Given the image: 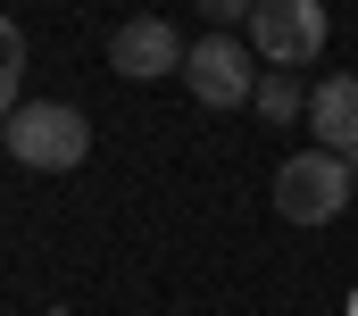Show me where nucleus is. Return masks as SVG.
<instances>
[{"label": "nucleus", "mask_w": 358, "mask_h": 316, "mask_svg": "<svg viewBox=\"0 0 358 316\" xmlns=\"http://www.w3.org/2000/svg\"><path fill=\"white\" fill-rule=\"evenodd\" d=\"M0 142H8L17 166H34V175H67V166L92 158V117L67 108V100H17L0 117Z\"/></svg>", "instance_id": "f257e3e1"}, {"label": "nucleus", "mask_w": 358, "mask_h": 316, "mask_svg": "<svg viewBox=\"0 0 358 316\" xmlns=\"http://www.w3.org/2000/svg\"><path fill=\"white\" fill-rule=\"evenodd\" d=\"M350 200H358V175L334 150H300V158L275 166V217L283 225H334Z\"/></svg>", "instance_id": "f03ea898"}, {"label": "nucleus", "mask_w": 358, "mask_h": 316, "mask_svg": "<svg viewBox=\"0 0 358 316\" xmlns=\"http://www.w3.org/2000/svg\"><path fill=\"white\" fill-rule=\"evenodd\" d=\"M325 0H250V50H267V67H308L325 50Z\"/></svg>", "instance_id": "7ed1b4c3"}, {"label": "nucleus", "mask_w": 358, "mask_h": 316, "mask_svg": "<svg viewBox=\"0 0 358 316\" xmlns=\"http://www.w3.org/2000/svg\"><path fill=\"white\" fill-rule=\"evenodd\" d=\"M250 59H259L250 42H234V34H200V42L183 50L192 100H200V108H250V92H259V67H250Z\"/></svg>", "instance_id": "20e7f679"}, {"label": "nucleus", "mask_w": 358, "mask_h": 316, "mask_svg": "<svg viewBox=\"0 0 358 316\" xmlns=\"http://www.w3.org/2000/svg\"><path fill=\"white\" fill-rule=\"evenodd\" d=\"M183 42L167 17H134V25H117V42H108V67L125 83H150V76H183Z\"/></svg>", "instance_id": "39448f33"}, {"label": "nucleus", "mask_w": 358, "mask_h": 316, "mask_svg": "<svg viewBox=\"0 0 358 316\" xmlns=\"http://www.w3.org/2000/svg\"><path fill=\"white\" fill-rule=\"evenodd\" d=\"M308 134H317V150L358 158V76H325L308 92Z\"/></svg>", "instance_id": "423d86ee"}, {"label": "nucleus", "mask_w": 358, "mask_h": 316, "mask_svg": "<svg viewBox=\"0 0 358 316\" xmlns=\"http://www.w3.org/2000/svg\"><path fill=\"white\" fill-rule=\"evenodd\" d=\"M250 108H259L267 125H283V117H300V108H308V92H300V83H292L283 67H275V76H259V92H250Z\"/></svg>", "instance_id": "0eeeda50"}, {"label": "nucleus", "mask_w": 358, "mask_h": 316, "mask_svg": "<svg viewBox=\"0 0 358 316\" xmlns=\"http://www.w3.org/2000/svg\"><path fill=\"white\" fill-rule=\"evenodd\" d=\"M17 92H25V34L17 17H0V117L17 108Z\"/></svg>", "instance_id": "6e6552de"}, {"label": "nucleus", "mask_w": 358, "mask_h": 316, "mask_svg": "<svg viewBox=\"0 0 358 316\" xmlns=\"http://www.w3.org/2000/svg\"><path fill=\"white\" fill-rule=\"evenodd\" d=\"M200 8H208L217 25H234V17H250V0H200Z\"/></svg>", "instance_id": "1a4fd4ad"}, {"label": "nucleus", "mask_w": 358, "mask_h": 316, "mask_svg": "<svg viewBox=\"0 0 358 316\" xmlns=\"http://www.w3.org/2000/svg\"><path fill=\"white\" fill-rule=\"evenodd\" d=\"M350 175H358V158H350Z\"/></svg>", "instance_id": "9d476101"}]
</instances>
